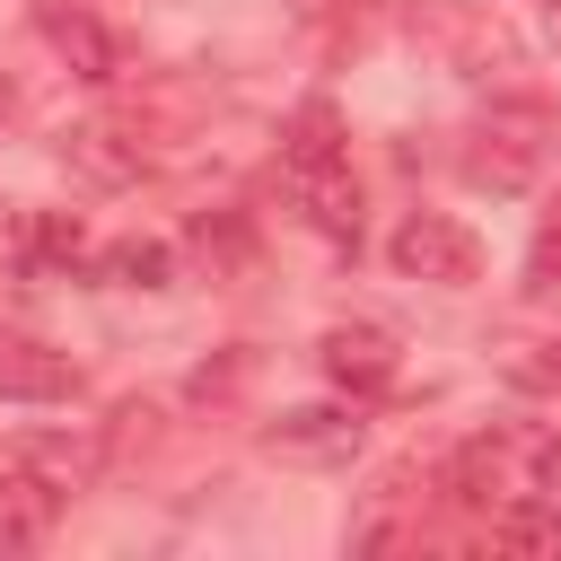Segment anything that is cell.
I'll return each mask as SVG.
<instances>
[{"instance_id": "14", "label": "cell", "mask_w": 561, "mask_h": 561, "mask_svg": "<svg viewBox=\"0 0 561 561\" xmlns=\"http://www.w3.org/2000/svg\"><path fill=\"white\" fill-rule=\"evenodd\" d=\"M526 307H561V202H543L535 237H526V272H517Z\"/></svg>"}, {"instance_id": "9", "label": "cell", "mask_w": 561, "mask_h": 561, "mask_svg": "<svg viewBox=\"0 0 561 561\" xmlns=\"http://www.w3.org/2000/svg\"><path fill=\"white\" fill-rule=\"evenodd\" d=\"M70 394H79L70 351L26 342V333H0V403H70Z\"/></svg>"}, {"instance_id": "11", "label": "cell", "mask_w": 561, "mask_h": 561, "mask_svg": "<svg viewBox=\"0 0 561 561\" xmlns=\"http://www.w3.org/2000/svg\"><path fill=\"white\" fill-rule=\"evenodd\" d=\"M35 26H44V44H53V53H61V61H70V70L88 79V88H105V79L123 70V53H114V35H105V26L88 18V9H44Z\"/></svg>"}, {"instance_id": "15", "label": "cell", "mask_w": 561, "mask_h": 561, "mask_svg": "<svg viewBox=\"0 0 561 561\" xmlns=\"http://www.w3.org/2000/svg\"><path fill=\"white\" fill-rule=\"evenodd\" d=\"M105 272H114L123 289H167V272H175V254H167L158 237H131V245H114V254H105Z\"/></svg>"}, {"instance_id": "8", "label": "cell", "mask_w": 561, "mask_h": 561, "mask_svg": "<svg viewBox=\"0 0 561 561\" xmlns=\"http://www.w3.org/2000/svg\"><path fill=\"white\" fill-rule=\"evenodd\" d=\"M316 359H324V377L342 386V394H386L394 386V333L386 324H333L324 342H316Z\"/></svg>"}, {"instance_id": "6", "label": "cell", "mask_w": 561, "mask_h": 561, "mask_svg": "<svg viewBox=\"0 0 561 561\" xmlns=\"http://www.w3.org/2000/svg\"><path fill=\"white\" fill-rule=\"evenodd\" d=\"M359 447H368L359 394L351 403H289L263 421V456H280V465H351Z\"/></svg>"}, {"instance_id": "2", "label": "cell", "mask_w": 561, "mask_h": 561, "mask_svg": "<svg viewBox=\"0 0 561 561\" xmlns=\"http://www.w3.org/2000/svg\"><path fill=\"white\" fill-rule=\"evenodd\" d=\"M280 193H289V210L324 245L359 237V175H351V140H342V123H333L324 96H307L298 123H289V140H280Z\"/></svg>"}, {"instance_id": "7", "label": "cell", "mask_w": 561, "mask_h": 561, "mask_svg": "<svg viewBox=\"0 0 561 561\" xmlns=\"http://www.w3.org/2000/svg\"><path fill=\"white\" fill-rule=\"evenodd\" d=\"M149 158H158V149H149V131H140L131 114H88V123L61 131V167L88 175V184H140Z\"/></svg>"}, {"instance_id": "12", "label": "cell", "mask_w": 561, "mask_h": 561, "mask_svg": "<svg viewBox=\"0 0 561 561\" xmlns=\"http://www.w3.org/2000/svg\"><path fill=\"white\" fill-rule=\"evenodd\" d=\"M18 465H35V473H44V482H53L61 500H79V491L96 482L105 447H96V438H70V430H61V438H26V447H18Z\"/></svg>"}, {"instance_id": "1", "label": "cell", "mask_w": 561, "mask_h": 561, "mask_svg": "<svg viewBox=\"0 0 561 561\" xmlns=\"http://www.w3.org/2000/svg\"><path fill=\"white\" fill-rule=\"evenodd\" d=\"M447 500L465 508H508V500H561V430L552 421H491L438 465Z\"/></svg>"}, {"instance_id": "16", "label": "cell", "mask_w": 561, "mask_h": 561, "mask_svg": "<svg viewBox=\"0 0 561 561\" xmlns=\"http://www.w3.org/2000/svg\"><path fill=\"white\" fill-rule=\"evenodd\" d=\"M508 386L561 394V342H517V351H508Z\"/></svg>"}, {"instance_id": "13", "label": "cell", "mask_w": 561, "mask_h": 561, "mask_svg": "<svg viewBox=\"0 0 561 561\" xmlns=\"http://www.w3.org/2000/svg\"><path fill=\"white\" fill-rule=\"evenodd\" d=\"M491 552H561V500H508L482 517Z\"/></svg>"}, {"instance_id": "4", "label": "cell", "mask_w": 561, "mask_h": 561, "mask_svg": "<svg viewBox=\"0 0 561 561\" xmlns=\"http://www.w3.org/2000/svg\"><path fill=\"white\" fill-rule=\"evenodd\" d=\"M552 158V114L543 105H491L473 131H465V175L491 184V193H526Z\"/></svg>"}, {"instance_id": "3", "label": "cell", "mask_w": 561, "mask_h": 561, "mask_svg": "<svg viewBox=\"0 0 561 561\" xmlns=\"http://www.w3.org/2000/svg\"><path fill=\"white\" fill-rule=\"evenodd\" d=\"M403 35H412L438 70H465V79H491V70L517 61V35H508L491 9H473V0H412V9H403Z\"/></svg>"}, {"instance_id": "18", "label": "cell", "mask_w": 561, "mask_h": 561, "mask_svg": "<svg viewBox=\"0 0 561 561\" xmlns=\"http://www.w3.org/2000/svg\"><path fill=\"white\" fill-rule=\"evenodd\" d=\"M552 9H561V0H552Z\"/></svg>"}, {"instance_id": "5", "label": "cell", "mask_w": 561, "mask_h": 561, "mask_svg": "<svg viewBox=\"0 0 561 561\" xmlns=\"http://www.w3.org/2000/svg\"><path fill=\"white\" fill-rule=\"evenodd\" d=\"M386 263H394L403 280L465 289V280L482 272V245H473V228H465V219H447V210H412V219H394V237H386Z\"/></svg>"}, {"instance_id": "10", "label": "cell", "mask_w": 561, "mask_h": 561, "mask_svg": "<svg viewBox=\"0 0 561 561\" xmlns=\"http://www.w3.org/2000/svg\"><path fill=\"white\" fill-rule=\"evenodd\" d=\"M61 508H70V500H61L35 465H9V473H0V552H35V543L61 526Z\"/></svg>"}, {"instance_id": "17", "label": "cell", "mask_w": 561, "mask_h": 561, "mask_svg": "<svg viewBox=\"0 0 561 561\" xmlns=\"http://www.w3.org/2000/svg\"><path fill=\"white\" fill-rule=\"evenodd\" d=\"M79 254V228L70 219H35V263H70Z\"/></svg>"}]
</instances>
